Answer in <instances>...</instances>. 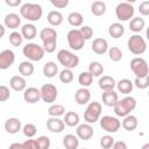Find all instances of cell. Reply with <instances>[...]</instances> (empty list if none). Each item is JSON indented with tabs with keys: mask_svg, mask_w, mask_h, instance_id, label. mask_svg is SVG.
Masks as SVG:
<instances>
[{
	"mask_svg": "<svg viewBox=\"0 0 149 149\" xmlns=\"http://www.w3.org/2000/svg\"><path fill=\"white\" fill-rule=\"evenodd\" d=\"M93 81V77L88 71H84L79 74L78 77V83L83 86V87H88Z\"/></svg>",
	"mask_w": 149,
	"mask_h": 149,
	"instance_id": "38",
	"label": "cell"
},
{
	"mask_svg": "<svg viewBox=\"0 0 149 149\" xmlns=\"http://www.w3.org/2000/svg\"><path fill=\"white\" fill-rule=\"evenodd\" d=\"M56 47H57V40H52V41H47V42H43V50L44 52H48V54H51L56 50Z\"/></svg>",
	"mask_w": 149,
	"mask_h": 149,
	"instance_id": "46",
	"label": "cell"
},
{
	"mask_svg": "<svg viewBox=\"0 0 149 149\" xmlns=\"http://www.w3.org/2000/svg\"><path fill=\"white\" fill-rule=\"evenodd\" d=\"M5 27L9 29H16L21 24V17L16 13H9L5 16Z\"/></svg>",
	"mask_w": 149,
	"mask_h": 149,
	"instance_id": "20",
	"label": "cell"
},
{
	"mask_svg": "<svg viewBox=\"0 0 149 149\" xmlns=\"http://www.w3.org/2000/svg\"><path fill=\"white\" fill-rule=\"evenodd\" d=\"M58 73V65L55 62H47L43 65V74L48 78H52Z\"/></svg>",
	"mask_w": 149,
	"mask_h": 149,
	"instance_id": "30",
	"label": "cell"
},
{
	"mask_svg": "<svg viewBox=\"0 0 149 149\" xmlns=\"http://www.w3.org/2000/svg\"><path fill=\"white\" fill-rule=\"evenodd\" d=\"M48 114L52 118H59L61 115L65 114V108L63 105L59 104H52L49 108H48Z\"/></svg>",
	"mask_w": 149,
	"mask_h": 149,
	"instance_id": "36",
	"label": "cell"
},
{
	"mask_svg": "<svg viewBox=\"0 0 149 149\" xmlns=\"http://www.w3.org/2000/svg\"><path fill=\"white\" fill-rule=\"evenodd\" d=\"M63 146L65 149H78L79 139L73 134H68L63 137Z\"/></svg>",
	"mask_w": 149,
	"mask_h": 149,
	"instance_id": "26",
	"label": "cell"
},
{
	"mask_svg": "<svg viewBox=\"0 0 149 149\" xmlns=\"http://www.w3.org/2000/svg\"><path fill=\"white\" fill-rule=\"evenodd\" d=\"M22 149H37L36 142L33 139H28L22 143Z\"/></svg>",
	"mask_w": 149,
	"mask_h": 149,
	"instance_id": "51",
	"label": "cell"
},
{
	"mask_svg": "<svg viewBox=\"0 0 149 149\" xmlns=\"http://www.w3.org/2000/svg\"><path fill=\"white\" fill-rule=\"evenodd\" d=\"M15 61V54L10 49H5L0 52V70H7L13 65Z\"/></svg>",
	"mask_w": 149,
	"mask_h": 149,
	"instance_id": "12",
	"label": "cell"
},
{
	"mask_svg": "<svg viewBox=\"0 0 149 149\" xmlns=\"http://www.w3.org/2000/svg\"><path fill=\"white\" fill-rule=\"evenodd\" d=\"M57 59H58L59 64L64 66V69L72 70L74 68H77L79 64V57L76 54H73L69 50H65V49H61L57 52Z\"/></svg>",
	"mask_w": 149,
	"mask_h": 149,
	"instance_id": "3",
	"label": "cell"
},
{
	"mask_svg": "<svg viewBox=\"0 0 149 149\" xmlns=\"http://www.w3.org/2000/svg\"><path fill=\"white\" fill-rule=\"evenodd\" d=\"M141 149H149V143H144Z\"/></svg>",
	"mask_w": 149,
	"mask_h": 149,
	"instance_id": "56",
	"label": "cell"
},
{
	"mask_svg": "<svg viewBox=\"0 0 149 149\" xmlns=\"http://www.w3.org/2000/svg\"><path fill=\"white\" fill-rule=\"evenodd\" d=\"M130 69L133 73L136 76V78H142L149 74L148 63L142 57H134L130 61Z\"/></svg>",
	"mask_w": 149,
	"mask_h": 149,
	"instance_id": "7",
	"label": "cell"
},
{
	"mask_svg": "<svg viewBox=\"0 0 149 149\" xmlns=\"http://www.w3.org/2000/svg\"><path fill=\"white\" fill-rule=\"evenodd\" d=\"M64 122L59 118H52L50 116L47 120V128L52 133H62L64 130Z\"/></svg>",
	"mask_w": 149,
	"mask_h": 149,
	"instance_id": "17",
	"label": "cell"
},
{
	"mask_svg": "<svg viewBox=\"0 0 149 149\" xmlns=\"http://www.w3.org/2000/svg\"><path fill=\"white\" fill-rule=\"evenodd\" d=\"M66 40H68L69 47L74 51L80 50L85 44V40L81 36L79 29H71L66 35Z\"/></svg>",
	"mask_w": 149,
	"mask_h": 149,
	"instance_id": "8",
	"label": "cell"
},
{
	"mask_svg": "<svg viewBox=\"0 0 149 149\" xmlns=\"http://www.w3.org/2000/svg\"><path fill=\"white\" fill-rule=\"evenodd\" d=\"M115 15L120 21L132 20L134 16V7L130 2H120L115 8Z\"/></svg>",
	"mask_w": 149,
	"mask_h": 149,
	"instance_id": "9",
	"label": "cell"
},
{
	"mask_svg": "<svg viewBox=\"0 0 149 149\" xmlns=\"http://www.w3.org/2000/svg\"><path fill=\"white\" fill-rule=\"evenodd\" d=\"M9 43L13 45V47H20L23 42V37L21 35V33L19 31H13L9 34Z\"/></svg>",
	"mask_w": 149,
	"mask_h": 149,
	"instance_id": "41",
	"label": "cell"
},
{
	"mask_svg": "<svg viewBox=\"0 0 149 149\" xmlns=\"http://www.w3.org/2000/svg\"><path fill=\"white\" fill-rule=\"evenodd\" d=\"M101 104L98 101H92L88 104V106L86 107L85 112H84V119L87 123H94L97 121H99L100 115H101Z\"/></svg>",
	"mask_w": 149,
	"mask_h": 149,
	"instance_id": "6",
	"label": "cell"
},
{
	"mask_svg": "<svg viewBox=\"0 0 149 149\" xmlns=\"http://www.w3.org/2000/svg\"><path fill=\"white\" fill-rule=\"evenodd\" d=\"M63 122H64V125H66L69 127H74L79 123V115L76 112H66L64 114Z\"/></svg>",
	"mask_w": 149,
	"mask_h": 149,
	"instance_id": "33",
	"label": "cell"
},
{
	"mask_svg": "<svg viewBox=\"0 0 149 149\" xmlns=\"http://www.w3.org/2000/svg\"><path fill=\"white\" fill-rule=\"evenodd\" d=\"M23 99L28 104H36L41 100L40 90L36 87H28L23 91Z\"/></svg>",
	"mask_w": 149,
	"mask_h": 149,
	"instance_id": "14",
	"label": "cell"
},
{
	"mask_svg": "<svg viewBox=\"0 0 149 149\" xmlns=\"http://www.w3.org/2000/svg\"><path fill=\"white\" fill-rule=\"evenodd\" d=\"M23 56L27 57L28 59L33 61V62H40L43 57H44V50L41 45H38L37 43H27L23 49H22Z\"/></svg>",
	"mask_w": 149,
	"mask_h": 149,
	"instance_id": "4",
	"label": "cell"
},
{
	"mask_svg": "<svg viewBox=\"0 0 149 149\" xmlns=\"http://www.w3.org/2000/svg\"><path fill=\"white\" fill-rule=\"evenodd\" d=\"M40 38L42 40V42H47V41H52V40H57V31L54 28H43L40 31Z\"/></svg>",
	"mask_w": 149,
	"mask_h": 149,
	"instance_id": "28",
	"label": "cell"
},
{
	"mask_svg": "<svg viewBox=\"0 0 149 149\" xmlns=\"http://www.w3.org/2000/svg\"><path fill=\"white\" fill-rule=\"evenodd\" d=\"M5 33H6V27H5L3 24H1V23H0V38L5 35Z\"/></svg>",
	"mask_w": 149,
	"mask_h": 149,
	"instance_id": "55",
	"label": "cell"
},
{
	"mask_svg": "<svg viewBox=\"0 0 149 149\" xmlns=\"http://www.w3.org/2000/svg\"><path fill=\"white\" fill-rule=\"evenodd\" d=\"M127 47L129 51L134 55H142L147 50V43L144 38L139 34H134L128 38Z\"/></svg>",
	"mask_w": 149,
	"mask_h": 149,
	"instance_id": "5",
	"label": "cell"
},
{
	"mask_svg": "<svg viewBox=\"0 0 149 149\" xmlns=\"http://www.w3.org/2000/svg\"><path fill=\"white\" fill-rule=\"evenodd\" d=\"M3 127L8 134H16V133H19V130H21L22 125L17 118H9L5 121Z\"/></svg>",
	"mask_w": 149,
	"mask_h": 149,
	"instance_id": "16",
	"label": "cell"
},
{
	"mask_svg": "<svg viewBox=\"0 0 149 149\" xmlns=\"http://www.w3.org/2000/svg\"><path fill=\"white\" fill-rule=\"evenodd\" d=\"M83 21H84V17L79 12H72L68 15V22L72 27H81Z\"/></svg>",
	"mask_w": 149,
	"mask_h": 149,
	"instance_id": "34",
	"label": "cell"
},
{
	"mask_svg": "<svg viewBox=\"0 0 149 149\" xmlns=\"http://www.w3.org/2000/svg\"><path fill=\"white\" fill-rule=\"evenodd\" d=\"M139 10L143 16H148L149 15V1L146 0V1L141 2L139 6Z\"/></svg>",
	"mask_w": 149,
	"mask_h": 149,
	"instance_id": "49",
	"label": "cell"
},
{
	"mask_svg": "<svg viewBox=\"0 0 149 149\" xmlns=\"http://www.w3.org/2000/svg\"><path fill=\"white\" fill-rule=\"evenodd\" d=\"M36 34H37V30H36V27L33 23H26L21 28V35L26 40H33V38H35L36 37Z\"/></svg>",
	"mask_w": 149,
	"mask_h": 149,
	"instance_id": "24",
	"label": "cell"
},
{
	"mask_svg": "<svg viewBox=\"0 0 149 149\" xmlns=\"http://www.w3.org/2000/svg\"><path fill=\"white\" fill-rule=\"evenodd\" d=\"M136 107V100L133 97H125L121 100H118L115 102V105L113 106L114 113L115 115L120 116V118H125L127 115L130 114V112H133Z\"/></svg>",
	"mask_w": 149,
	"mask_h": 149,
	"instance_id": "2",
	"label": "cell"
},
{
	"mask_svg": "<svg viewBox=\"0 0 149 149\" xmlns=\"http://www.w3.org/2000/svg\"><path fill=\"white\" fill-rule=\"evenodd\" d=\"M102 98V102L108 106V107H113L115 105V102L119 100V97H118V93L114 91V90H111V91H105L101 95Z\"/></svg>",
	"mask_w": 149,
	"mask_h": 149,
	"instance_id": "22",
	"label": "cell"
},
{
	"mask_svg": "<svg viewBox=\"0 0 149 149\" xmlns=\"http://www.w3.org/2000/svg\"><path fill=\"white\" fill-rule=\"evenodd\" d=\"M115 86L118 87V91L121 92L122 94H128V93H130V92L133 91L134 84H133V81H132L130 79L123 78V79H120V80L116 83Z\"/></svg>",
	"mask_w": 149,
	"mask_h": 149,
	"instance_id": "25",
	"label": "cell"
},
{
	"mask_svg": "<svg viewBox=\"0 0 149 149\" xmlns=\"http://www.w3.org/2000/svg\"><path fill=\"white\" fill-rule=\"evenodd\" d=\"M34 70H35V68H34L33 63H30L28 61H23L19 65V72H20V74L22 77H29V76H31L34 73Z\"/></svg>",
	"mask_w": 149,
	"mask_h": 149,
	"instance_id": "29",
	"label": "cell"
},
{
	"mask_svg": "<svg viewBox=\"0 0 149 149\" xmlns=\"http://www.w3.org/2000/svg\"><path fill=\"white\" fill-rule=\"evenodd\" d=\"M22 132H23V135L28 139H31L36 135V132H37V128L34 123H27L23 126L22 128Z\"/></svg>",
	"mask_w": 149,
	"mask_h": 149,
	"instance_id": "43",
	"label": "cell"
},
{
	"mask_svg": "<svg viewBox=\"0 0 149 149\" xmlns=\"http://www.w3.org/2000/svg\"><path fill=\"white\" fill-rule=\"evenodd\" d=\"M88 72L92 77H100L104 73V66L100 62H91L88 65Z\"/></svg>",
	"mask_w": 149,
	"mask_h": 149,
	"instance_id": "37",
	"label": "cell"
},
{
	"mask_svg": "<svg viewBox=\"0 0 149 149\" xmlns=\"http://www.w3.org/2000/svg\"><path fill=\"white\" fill-rule=\"evenodd\" d=\"M114 142L115 141H114L113 136H111V135H104L100 139V146L102 149H111Z\"/></svg>",
	"mask_w": 149,
	"mask_h": 149,
	"instance_id": "44",
	"label": "cell"
},
{
	"mask_svg": "<svg viewBox=\"0 0 149 149\" xmlns=\"http://www.w3.org/2000/svg\"><path fill=\"white\" fill-rule=\"evenodd\" d=\"M108 56H109V59L113 61V62H119L121 61L122 58V51L120 48L118 47H111L108 48Z\"/></svg>",
	"mask_w": 149,
	"mask_h": 149,
	"instance_id": "39",
	"label": "cell"
},
{
	"mask_svg": "<svg viewBox=\"0 0 149 149\" xmlns=\"http://www.w3.org/2000/svg\"><path fill=\"white\" fill-rule=\"evenodd\" d=\"M59 80L64 84H69L73 80V72L70 69H63L59 72Z\"/></svg>",
	"mask_w": 149,
	"mask_h": 149,
	"instance_id": "40",
	"label": "cell"
},
{
	"mask_svg": "<svg viewBox=\"0 0 149 149\" xmlns=\"http://www.w3.org/2000/svg\"><path fill=\"white\" fill-rule=\"evenodd\" d=\"M10 97V92H9V88L5 85H0V102H3V101H7Z\"/></svg>",
	"mask_w": 149,
	"mask_h": 149,
	"instance_id": "48",
	"label": "cell"
},
{
	"mask_svg": "<svg viewBox=\"0 0 149 149\" xmlns=\"http://www.w3.org/2000/svg\"><path fill=\"white\" fill-rule=\"evenodd\" d=\"M9 149H22V143H17V142L12 143L9 146Z\"/></svg>",
	"mask_w": 149,
	"mask_h": 149,
	"instance_id": "54",
	"label": "cell"
},
{
	"mask_svg": "<svg viewBox=\"0 0 149 149\" xmlns=\"http://www.w3.org/2000/svg\"><path fill=\"white\" fill-rule=\"evenodd\" d=\"M137 125H139L137 118H136L135 115H132V114L125 116L123 120H122V122H121V126H122L126 130H128V132L135 130V129L137 128Z\"/></svg>",
	"mask_w": 149,
	"mask_h": 149,
	"instance_id": "23",
	"label": "cell"
},
{
	"mask_svg": "<svg viewBox=\"0 0 149 149\" xmlns=\"http://www.w3.org/2000/svg\"><path fill=\"white\" fill-rule=\"evenodd\" d=\"M35 142H36L37 149H49V148H50V144H51L50 139H49L48 136H44V135L38 136V137L35 140Z\"/></svg>",
	"mask_w": 149,
	"mask_h": 149,
	"instance_id": "42",
	"label": "cell"
},
{
	"mask_svg": "<svg viewBox=\"0 0 149 149\" xmlns=\"http://www.w3.org/2000/svg\"><path fill=\"white\" fill-rule=\"evenodd\" d=\"M50 2L52 6H55L56 8H59V9L65 8L69 5V0H50Z\"/></svg>",
	"mask_w": 149,
	"mask_h": 149,
	"instance_id": "50",
	"label": "cell"
},
{
	"mask_svg": "<svg viewBox=\"0 0 149 149\" xmlns=\"http://www.w3.org/2000/svg\"><path fill=\"white\" fill-rule=\"evenodd\" d=\"M40 93H41V99L47 104L55 102L56 99H57V95H58L57 87L54 84H44V85H42V87L40 88Z\"/></svg>",
	"mask_w": 149,
	"mask_h": 149,
	"instance_id": "10",
	"label": "cell"
},
{
	"mask_svg": "<svg viewBox=\"0 0 149 149\" xmlns=\"http://www.w3.org/2000/svg\"><path fill=\"white\" fill-rule=\"evenodd\" d=\"M98 85H99V87L105 92V91L114 90V87H115V85H116V81H115V79H114L112 76H102V77L99 78Z\"/></svg>",
	"mask_w": 149,
	"mask_h": 149,
	"instance_id": "21",
	"label": "cell"
},
{
	"mask_svg": "<svg viewBox=\"0 0 149 149\" xmlns=\"http://www.w3.org/2000/svg\"><path fill=\"white\" fill-rule=\"evenodd\" d=\"M47 20H48V22H49L51 26L57 27V26L62 24V22H63V15H62V13L58 12V10H51V12L48 13Z\"/></svg>",
	"mask_w": 149,
	"mask_h": 149,
	"instance_id": "31",
	"label": "cell"
},
{
	"mask_svg": "<svg viewBox=\"0 0 149 149\" xmlns=\"http://www.w3.org/2000/svg\"><path fill=\"white\" fill-rule=\"evenodd\" d=\"M81 149H87V148H81Z\"/></svg>",
	"mask_w": 149,
	"mask_h": 149,
	"instance_id": "57",
	"label": "cell"
},
{
	"mask_svg": "<svg viewBox=\"0 0 149 149\" xmlns=\"http://www.w3.org/2000/svg\"><path fill=\"white\" fill-rule=\"evenodd\" d=\"M112 149H128V147H127L126 142H123V141H116V142L113 143Z\"/></svg>",
	"mask_w": 149,
	"mask_h": 149,
	"instance_id": "52",
	"label": "cell"
},
{
	"mask_svg": "<svg viewBox=\"0 0 149 149\" xmlns=\"http://www.w3.org/2000/svg\"><path fill=\"white\" fill-rule=\"evenodd\" d=\"M92 50L97 55H104L108 50V43H107V41L105 38H102V37L94 38L93 42H92Z\"/></svg>",
	"mask_w": 149,
	"mask_h": 149,
	"instance_id": "18",
	"label": "cell"
},
{
	"mask_svg": "<svg viewBox=\"0 0 149 149\" xmlns=\"http://www.w3.org/2000/svg\"><path fill=\"white\" fill-rule=\"evenodd\" d=\"M137 88L140 90H144L149 86V74L146 76V77H142V78H135L134 83H133Z\"/></svg>",
	"mask_w": 149,
	"mask_h": 149,
	"instance_id": "45",
	"label": "cell"
},
{
	"mask_svg": "<svg viewBox=\"0 0 149 149\" xmlns=\"http://www.w3.org/2000/svg\"><path fill=\"white\" fill-rule=\"evenodd\" d=\"M99 121H100V127L107 133H116L121 127V122L119 121V119L111 115H105Z\"/></svg>",
	"mask_w": 149,
	"mask_h": 149,
	"instance_id": "11",
	"label": "cell"
},
{
	"mask_svg": "<svg viewBox=\"0 0 149 149\" xmlns=\"http://www.w3.org/2000/svg\"><path fill=\"white\" fill-rule=\"evenodd\" d=\"M79 31H80V34H81V36L84 37L85 41L92 38V36H93V29L90 26H81Z\"/></svg>",
	"mask_w": 149,
	"mask_h": 149,
	"instance_id": "47",
	"label": "cell"
},
{
	"mask_svg": "<svg viewBox=\"0 0 149 149\" xmlns=\"http://www.w3.org/2000/svg\"><path fill=\"white\" fill-rule=\"evenodd\" d=\"M20 14L23 19L35 22L38 21L42 15H43V9L41 7V5L38 3H33V2H26L21 6L20 8Z\"/></svg>",
	"mask_w": 149,
	"mask_h": 149,
	"instance_id": "1",
	"label": "cell"
},
{
	"mask_svg": "<svg viewBox=\"0 0 149 149\" xmlns=\"http://www.w3.org/2000/svg\"><path fill=\"white\" fill-rule=\"evenodd\" d=\"M108 34L113 37V38H120L123 34H125V27L119 23V22H114L109 26L108 28Z\"/></svg>",
	"mask_w": 149,
	"mask_h": 149,
	"instance_id": "27",
	"label": "cell"
},
{
	"mask_svg": "<svg viewBox=\"0 0 149 149\" xmlns=\"http://www.w3.org/2000/svg\"><path fill=\"white\" fill-rule=\"evenodd\" d=\"M93 127L90 123H81L76 129V136L80 140L87 141L93 136Z\"/></svg>",
	"mask_w": 149,
	"mask_h": 149,
	"instance_id": "13",
	"label": "cell"
},
{
	"mask_svg": "<svg viewBox=\"0 0 149 149\" xmlns=\"http://www.w3.org/2000/svg\"><path fill=\"white\" fill-rule=\"evenodd\" d=\"M74 100L78 105H86L91 100V92L87 87H80L74 93Z\"/></svg>",
	"mask_w": 149,
	"mask_h": 149,
	"instance_id": "15",
	"label": "cell"
},
{
	"mask_svg": "<svg viewBox=\"0 0 149 149\" xmlns=\"http://www.w3.org/2000/svg\"><path fill=\"white\" fill-rule=\"evenodd\" d=\"M9 86L12 90H14L16 92H21V91L26 90L27 81H26L24 77H22V76H13L9 80Z\"/></svg>",
	"mask_w": 149,
	"mask_h": 149,
	"instance_id": "19",
	"label": "cell"
},
{
	"mask_svg": "<svg viewBox=\"0 0 149 149\" xmlns=\"http://www.w3.org/2000/svg\"><path fill=\"white\" fill-rule=\"evenodd\" d=\"M146 26V22L142 17L140 16H136V17H133L130 21H129V29L134 33H140L141 30H143Z\"/></svg>",
	"mask_w": 149,
	"mask_h": 149,
	"instance_id": "32",
	"label": "cell"
},
{
	"mask_svg": "<svg viewBox=\"0 0 149 149\" xmlns=\"http://www.w3.org/2000/svg\"><path fill=\"white\" fill-rule=\"evenodd\" d=\"M21 0H5V3L10 6V7H16V6H20L21 5Z\"/></svg>",
	"mask_w": 149,
	"mask_h": 149,
	"instance_id": "53",
	"label": "cell"
},
{
	"mask_svg": "<svg viewBox=\"0 0 149 149\" xmlns=\"http://www.w3.org/2000/svg\"><path fill=\"white\" fill-rule=\"evenodd\" d=\"M106 12V3L104 1H94L91 5V13L95 16H101Z\"/></svg>",
	"mask_w": 149,
	"mask_h": 149,
	"instance_id": "35",
	"label": "cell"
}]
</instances>
